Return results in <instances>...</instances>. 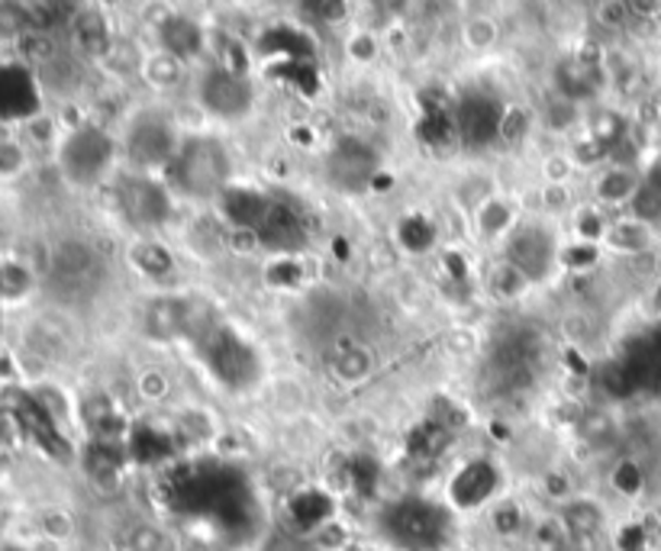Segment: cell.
<instances>
[{"label":"cell","mask_w":661,"mask_h":551,"mask_svg":"<svg viewBox=\"0 0 661 551\" xmlns=\"http://www.w3.org/2000/svg\"><path fill=\"white\" fill-rule=\"evenodd\" d=\"M229 175H233V159L223 149V142H216L210 136L185 139L175 162L165 172L172 190L185 193L190 200L220 197L229 187Z\"/></svg>","instance_id":"6da1fadb"},{"label":"cell","mask_w":661,"mask_h":551,"mask_svg":"<svg viewBox=\"0 0 661 551\" xmlns=\"http://www.w3.org/2000/svg\"><path fill=\"white\" fill-rule=\"evenodd\" d=\"M381 529L397 549L439 551L452 533V516L433 500L403 497L381 513Z\"/></svg>","instance_id":"7a4b0ae2"},{"label":"cell","mask_w":661,"mask_h":551,"mask_svg":"<svg viewBox=\"0 0 661 551\" xmlns=\"http://www.w3.org/2000/svg\"><path fill=\"white\" fill-rule=\"evenodd\" d=\"M113 139L100 126H78L59 146V165L72 184H95L113 162Z\"/></svg>","instance_id":"3957f363"},{"label":"cell","mask_w":661,"mask_h":551,"mask_svg":"<svg viewBox=\"0 0 661 551\" xmlns=\"http://www.w3.org/2000/svg\"><path fill=\"white\" fill-rule=\"evenodd\" d=\"M197 100L200 107L216 116V120H246L255 107V88L246 75H236V72H226L220 65L207 68L200 75V85H197Z\"/></svg>","instance_id":"277c9868"},{"label":"cell","mask_w":661,"mask_h":551,"mask_svg":"<svg viewBox=\"0 0 661 551\" xmlns=\"http://www.w3.org/2000/svg\"><path fill=\"white\" fill-rule=\"evenodd\" d=\"M182 142H178V133L169 120L162 116H136L129 133H126V152H129V162L136 168H146V172H169V165L175 162Z\"/></svg>","instance_id":"5b68a950"},{"label":"cell","mask_w":661,"mask_h":551,"mask_svg":"<svg viewBox=\"0 0 661 551\" xmlns=\"http://www.w3.org/2000/svg\"><path fill=\"white\" fill-rule=\"evenodd\" d=\"M556 236L539 226V223H523L510 233L507 239V262L516 265L529 280H542L549 277L552 265H556Z\"/></svg>","instance_id":"8992f818"},{"label":"cell","mask_w":661,"mask_h":551,"mask_svg":"<svg viewBox=\"0 0 661 551\" xmlns=\"http://www.w3.org/2000/svg\"><path fill=\"white\" fill-rule=\"evenodd\" d=\"M203 355L210 371L229 384V387H242L249 380H255V352L229 329H213L203 342Z\"/></svg>","instance_id":"52a82bcc"},{"label":"cell","mask_w":661,"mask_h":551,"mask_svg":"<svg viewBox=\"0 0 661 551\" xmlns=\"http://www.w3.org/2000/svg\"><path fill=\"white\" fill-rule=\"evenodd\" d=\"M120 206L136 226H162V223H169V216L175 210L172 190L142 175L120 184Z\"/></svg>","instance_id":"ba28073f"},{"label":"cell","mask_w":661,"mask_h":551,"mask_svg":"<svg viewBox=\"0 0 661 551\" xmlns=\"http://www.w3.org/2000/svg\"><path fill=\"white\" fill-rule=\"evenodd\" d=\"M500 116H503V107L487 97V93L472 91L462 93V100L456 103V113H452V123H456V136L472 146L481 149L487 142L497 139V129H500Z\"/></svg>","instance_id":"9c48e42d"},{"label":"cell","mask_w":661,"mask_h":551,"mask_svg":"<svg viewBox=\"0 0 661 551\" xmlns=\"http://www.w3.org/2000/svg\"><path fill=\"white\" fill-rule=\"evenodd\" d=\"M500 487V471L497 464L487 459H472L456 471V477L449 480V503L459 513H474L484 503H490V497Z\"/></svg>","instance_id":"30bf717a"},{"label":"cell","mask_w":661,"mask_h":551,"mask_svg":"<svg viewBox=\"0 0 661 551\" xmlns=\"http://www.w3.org/2000/svg\"><path fill=\"white\" fill-rule=\"evenodd\" d=\"M287 516L300 536H316L323 526H329L336 519V500L323 487H300L287 500Z\"/></svg>","instance_id":"8fae6325"},{"label":"cell","mask_w":661,"mask_h":551,"mask_svg":"<svg viewBox=\"0 0 661 551\" xmlns=\"http://www.w3.org/2000/svg\"><path fill=\"white\" fill-rule=\"evenodd\" d=\"M259 239H262V249L269 252L294 255L303 246V220L287 203H272L259 226Z\"/></svg>","instance_id":"7c38bea8"},{"label":"cell","mask_w":661,"mask_h":551,"mask_svg":"<svg viewBox=\"0 0 661 551\" xmlns=\"http://www.w3.org/2000/svg\"><path fill=\"white\" fill-rule=\"evenodd\" d=\"M216 200H220V213L229 223V229H259L272 206V200L265 193H259L252 187H233V184Z\"/></svg>","instance_id":"4fadbf2b"},{"label":"cell","mask_w":661,"mask_h":551,"mask_svg":"<svg viewBox=\"0 0 661 551\" xmlns=\"http://www.w3.org/2000/svg\"><path fill=\"white\" fill-rule=\"evenodd\" d=\"M159 42H162V49L172 52L175 59L190 62V59H197V55L203 52L207 33H203V26H200L194 16H188V13H169V16L159 20Z\"/></svg>","instance_id":"5bb4252c"},{"label":"cell","mask_w":661,"mask_h":551,"mask_svg":"<svg viewBox=\"0 0 661 551\" xmlns=\"http://www.w3.org/2000/svg\"><path fill=\"white\" fill-rule=\"evenodd\" d=\"M190 326V306L178 297H155L146 310V333L159 342L178 339L182 333H188Z\"/></svg>","instance_id":"9a60e30c"},{"label":"cell","mask_w":661,"mask_h":551,"mask_svg":"<svg viewBox=\"0 0 661 551\" xmlns=\"http://www.w3.org/2000/svg\"><path fill=\"white\" fill-rule=\"evenodd\" d=\"M552 88L559 97H565L571 103H584L597 93V65L584 62V59H565L556 65L552 72Z\"/></svg>","instance_id":"2e32d148"},{"label":"cell","mask_w":661,"mask_h":551,"mask_svg":"<svg viewBox=\"0 0 661 551\" xmlns=\"http://www.w3.org/2000/svg\"><path fill=\"white\" fill-rule=\"evenodd\" d=\"M559 519H562L568 536H574V539H581V542H587V546H590V542L603 533V526H607L603 506H600L597 500H590V497H571L568 503H562Z\"/></svg>","instance_id":"e0dca14e"},{"label":"cell","mask_w":661,"mask_h":551,"mask_svg":"<svg viewBox=\"0 0 661 551\" xmlns=\"http://www.w3.org/2000/svg\"><path fill=\"white\" fill-rule=\"evenodd\" d=\"M72 39L91 59H107L113 52V46H116L113 29H110L107 16L100 10H85V13L72 16Z\"/></svg>","instance_id":"ac0fdd59"},{"label":"cell","mask_w":661,"mask_h":551,"mask_svg":"<svg viewBox=\"0 0 661 551\" xmlns=\"http://www.w3.org/2000/svg\"><path fill=\"white\" fill-rule=\"evenodd\" d=\"M600 246L616 255H646L656 246V233H652V226H646L639 220H620V223L607 226Z\"/></svg>","instance_id":"d6986e66"},{"label":"cell","mask_w":661,"mask_h":551,"mask_svg":"<svg viewBox=\"0 0 661 551\" xmlns=\"http://www.w3.org/2000/svg\"><path fill=\"white\" fill-rule=\"evenodd\" d=\"M329 168H333V178L339 184H346V178H352V187L365 178L375 175V155L365 149V142H342L333 159H329Z\"/></svg>","instance_id":"ffe728a7"},{"label":"cell","mask_w":661,"mask_h":551,"mask_svg":"<svg viewBox=\"0 0 661 551\" xmlns=\"http://www.w3.org/2000/svg\"><path fill=\"white\" fill-rule=\"evenodd\" d=\"M139 72H142L146 85H149V88H155V91H175V88L185 82V62H182V59H175V55H172V52H165V49L149 52V55L142 59Z\"/></svg>","instance_id":"44dd1931"},{"label":"cell","mask_w":661,"mask_h":551,"mask_svg":"<svg viewBox=\"0 0 661 551\" xmlns=\"http://www.w3.org/2000/svg\"><path fill=\"white\" fill-rule=\"evenodd\" d=\"M333 374L342 384H362L375 374V355L369 346L362 342H346L342 349H336L333 355Z\"/></svg>","instance_id":"7402d4cb"},{"label":"cell","mask_w":661,"mask_h":551,"mask_svg":"<svg viewBox=\"0 0 661 551\" xmlns=\"http://www.w3.org/2000/svg\"><path fill=\"white\" fill-rule=\"evenodd\" d=\"M639 187H643V175H636L629 168H610L597 178L594 193L600 203H629Z\"/></svg>","instance_id":"603a6c76"},{"label":"cell","mask_w":661,"mask_h":551,"mask_svg":"<svg viewBox=\"0 0 661 551\" xmlns=\"http://www.w3.org/2000/svg\"><path fill=\"white\" fill-rule=\"evenodd\" d=\"M36 287V275L20 259L0 262V303H23Z\"/></svg>","instance_id":"cb8c5ba5"},{"label":"cell","mask_w":661,"mask_h":551,"mask_svg":"<svg viewBox=\"0 0 661 551\" xmlns=\"http://www.w3.org/2000/svg\"><path fill=\"white\" fill-rule=\"evenodd\" d=\"M529 284H533L529 277L503 259V262H497V265L490 268V275H487V293H490L494 300H500V303H510V300L523 297V293L529 290Z\"/></svg>","instance_id":"d4e9b609"},{"label":"cell","mask_w":661,"mask_h":551,"mask_svg":"<svg viewBox=\"0 0 661 551\" xmlns=\"http://www.w3.org/2000/svg\"><path fill=\"white\" fill-rule=\"evenodd\" d=\"M513 223H516V210H513V203H510L507 197H487V200L481 203V210H477V229H481V236H487V239L510 233Z\"/></svg>","instance_id":"484cf974"},{"label":"cell","mask_w":661,"mask_h":551,"mask_svg":"<svg viewBox=\"0 0 661 551\" xmlns=\"http://www.w3.org/2000/svg\"><path fill=\"white\" fill-rule=\"evenodd\" d=\"M262 52H282L284 62H307L313 46H310V36L284 26V29H272L262 36Z\"/></svg>","instance_id":"4316f807"},{"label":"cell","mask_w":661,"mask_h":551,"mask_svg":"<svg viewBox=\"0 0 661 551\" xmlns=\"http://www.w3.org/2000/svg\"><path fill=\"white\" fill-rule=\"evenodd\" d=\"M626 136H629V123H626L616 110H597V113L587 120V139L600 142L607 152H610L616 142H623Z\"/></svg>","instance_id":"83f0119b"},{"label":"cell","mask_w":661,"mask_h":551,"mask_svg":"<svg viewBox=\"0 0 661 551\" xmlns=\"http://www.w3.org/2000/svg\"><path fill=\"white\" fill-rule=\"evenodd\" d=\"M129 259L146 277H165L175 272V259L162 242H136Z\"/></svg>","instance_id":"f1b7e54d"},{"label":"cell","mask_w":661,"mask_h":551,"mask_svg":"<svg viewBox=\"0 0 661 551\" xmlns=\"http://www.w3.org/2000/svg\"><path fill=\"white\" fill-rule=\"evenodd\" d=\"M91 268H95V252H91V246L68 239V242H62V246L55 249V272H62V275L68 277H82L88 275Z\"/></svg>","instance_id":"f546056e"},{"label":"cell","mask_w":661,"mask_h":551,"mask_svg":"<svg viewBox=\"0 0 661 551\" xmlns=\"http://www.w3.org/2000/svg\"><path fill=\"white\" fill-rule=\"evenodd\" d=\"M574 429L587 446H607L616 436V423L607 410H584Z\"/></svg>","instance_id":"4dcf8cb0"},{"label":"cell","mask_w":661,"mask_h":551,"mask_svg":"<svg viewBox=\"0 0 661 551\" xmlns=\"http://www.w3.org/2000/svg\"><path fill=\"white\" fill-rule=\"evenodd\" d=\"M497 39H500V29H497L494 16H487V13L469 16V20L462 23V42H465L472 52H487V49H494Z\"/></svg>","instance_id":"1f68e13d"},{"label":"cell","mask_w":661,"mask_h":551,"mask_svg":"<svg viewBox=\"0 0 661 551\" xmlns=\"http://www.w3.org/2000/svg\"><path fill=\"white\" fill-rule=\"evenodd\" d=\"M397 239L407 252H426L436 242V226L426 216H407L397 229Z\"/></svg>","instance_id":"d6a6232c"},{"label":"cell","mask_w":661,"mask_h":551,"mask_svg":"<svg viewBox=\"0 0 661 551\" xmlns=\"http://www.w3.org/2000/svg\"><path fill=\"white\" fill-rule=\"evenodd\" d=\"M577 120H581V107L565 100V97H559V93H552L546 100V107H542V126L549 133H568V129L577 126Z\"/></svg>","instance_id":"836d02e7"},{"label":"cell","mask_w":661,"mask_h":551,"mask_svg":"<svg viewBox=\"0 0 661 551\" xmlns=\"http://www.w3.org/2000/svg\"><path fill=\"white\" fill-rule=\"evenodd\" d=\"M529 129H533V116H529L526 107H520V103L503 107L500 129H497V139H500V142H507V146H520V142H526Z\"/></svg>","instance_id":"e575fe53"},{"label":"cell","mask_w":661,"mask_h":551,"mask_svg":"<svg viewBox=\"0 0 661 551\" xmlns=\"http://www.w3.org/2000/svg\"><path fill=\"white\" fill-rule=\"evenodd\" d=\"M169 536L155 523H136L126 533V551H169Z\"/></svg>","instance_id":"d590c367"},{"label":"cell","mask_w":661,"mask_h":551,"mask_svg":"<svg viewBox=\"0 0 661 551\" xmlns=\"http://www.w3.org/2000/svg\"><path fill=\"white\" fill-rule=\"evenodd\" d=\"M629 210H633V220L646 223V226H656L661 223V190L659 187H649L643 181V187L636 190V197L629 200Z\"/></svg>","instance_id":"8d00e7d4"},{"label":"cell","mask_w":661,"mask_h":551,"mask_svg":"<svg viewBox=\"0 0 661 551\" xmlns=\"http://www.w3.org/2000/svg\"><path fill=\"white\" fill-rule=\"evenodd\" d=\"M29 152L20 139H0V181H10L26 172Z\"/></svg>","instance_id":"74e56055"},{"label":"cell","mask_w":661,"mask_h":551,"mask_svg":"<svg viewBox=\"0 0 661 551\" xmlns=\"http://www.w3.org/2000/svg\"><path fill=\"white\" fill-rule=\"evenodd\" d=\"M136 390H139V397H142L146 403H162V400L172 393V380H169L165 371L146 367V371L136 377Z\"/></svg>","instance_id":"f35d334b"},{"label":"cell","mask_w":661,"mask_h":551,"mask_svg":"<svg viewBox=\"0 0 661 551\" xmlns=\"http://www.w3.org/2000/svg\"><path fill=\"white\" fill-rule=\"evenodd\" d=\"M39 529H42V536H46L49 542H65V539H72V533H75V519H72L68 510L52 506V510H46V513L39 516Z\"/></svg>","instance_id":"ab89813d"},{"label":"cell","mask_w":661,"mask_h":551,"mask_svg":"<svg viewBox=\"0 0 661 551\" xmlns=\"http://www.w3.org/2000/svg\"><path fill=\"white\" fill-rule=\"evenodd\" d=\"M613 487L623 493V497H636L643 493L646 487V474H643V464L633 459H623L613 467Z\"/></svg>","instance_id":"60d3db41"},{"label":"cell","mask_w":661,"mask_h":551,"mask_svg":"<svg viewBox=\"0 0 661 551\" xmlns=\"http://www.w3.org/2000/svg\"><path fill=\"white\" fill-rule=\"evenodd\" d=\"M490 526L503 539L516 536L523 529V510H520V503H500V506H494L490 510Z\"/></svg>","instance_id":"b9f144b4"},{"label":"cell","mask_w":661,"mask_h":551,"mask_svg":"<svg viewBox=\"0 0 661 551\" xmlns=\"http://www.w3.org/2000/svg\"><path fill=\"white\" fill-rule=\"evenodd\" d=\"M307 275V268L294 259V255H282L272 268H269V284L272 287H297Z\"/></svg>","instance_id":"7bdbcfd3"},{"label":"cell","mask_w":661,"mask_h":551,"mask_svg":"<svg viewBox=\"0 0 661 551\" xmlns=\"http://www.w3.org/2000/svg\"><path fill=\"white\" fill-rule=\"evenodd\" d=\"M594 13H597V23H600L603 29H623V26L633 23V3H616V0H610V3H597Z\"/></svg>","instance_id":"ee69618b"},{"label":"cell","mask_w":661,"mask_h":551,"mask_svg":"<svg viewBox=\"0 0 661 551\" xmlns=\"http://www.w3.org/2000/svg\"><path fill=\"white\" fill-rule=\"evenodd\" d=\"M346 52H349L352 62H359V65H372L381 52L378 36H375V33H356V36L346 42Z\"/></svg>","instance_id":"f6af8a7d"},{"label":"cell","mask_w":661,"mask_h":551,"mask_svg":"<svg viewBox=\"0 0 661 551\" xmlns=\"http://www.w3.org/2000/svg\"><path fill=\"white\" fill-rule=\"evenodd\" d=\"M442 342H446V352H449V355H474L477 346H481L477 333L469 329V326H456V329H449Z\"/></svg>","instance_id":"bcb514c9"},{"label":"cell","mask_w":661,"mask_h":551,"mask_svg":"<svg viewBox=\"0 0 661 551\" xmlns=\"http://www.w3.org/2000/svg\"><path fill=\"white\" fill-rule=\"evenodd\" d=\"M300 10L310 13L320 23H342L346 13H349V3H342V0H316V3H303Z\"/></svg>","instance_id":"7dc6e473"},{"label":"cell","mask_w":661,"mask_h":551,"mask_svg":"<svg viewBox=\"0 0 661 551\" xmlns=\"http://www.w3.org/2000/svg\"><path fill=\"white\" fill-rule=\"evenodd\" d=\"M607 226H610V223H607L600 213H594V210H584V213L577 216V233H581V239H584V242L600 246V242H603Z\"/></svg>","instance_id":"c3c4849f"},{"label":"cell","mask_w":661,"mask_h":551,"mask_svg":"<svg viewBox=\"0 0 661 551\" xmlns=\"http://www.w3.org/2000/svg\"><path fill=\"white\" fill-rule=\"evenodd\" d=\"M597 255H600V246L581 242V246H571V249L562 252V262H565L568 268H574V272H584V268H590L597 262Z\"/></svg>","instance_id":"681fc988"},{"label":"cell","mask_w":661,"mask_h":551,"mask_svg":"<svg viewBox=\"0 0 661 551\" xmlns=\"http://www.w3.org/2000/svg\"><path fill=\"white\" fill-rule=\"evenodd\" d=\"M313 542H316V546H320L323 551L346 549V546H349V529H346L339 519H333L329 526H323V529L313 536Z\"/></svg>","instance_id":"f907efd6"},{"label":"cell","mask_w":661,"mask_h":551,"mask_svg":"<svg viewBox=\"0 0 661 551\" xmlns=\"http://www.w3.org/2000/svg\"><path fill=\"white\" fill-rule=\"evenodd\" d=\"M226 246H229V252H236V255H249V252H259V249H262V239H259V229H229Z\"/></svg>","instance_id":"816d5d0a"},{"label":"cell","mask_w":661,"mask_h":551,"mask_svg":"<svg viewBox=\"0 0 661 551\" xmlns=\"http://www.w3.org/2000/svg\"><path fill=\"white\" fill-rule=\"evenodd\" d=\"M571 155H574V162H577V165H597V162L610 159V152H607V149H603L600 142L587 139V136H584V139H581V142L574 146V152H571Z\"/></svg>","instance_id":"f5cc1de1"},{"label":"cell","mask_w":661,"mask_h":551,"mask_svg":"<svg viewBox=\"0 0 661 551\" xmlns=\"http://www.w3.org/2000/svg\"><path fill=\"white\" fill-rule=\"evenodd\" d=\"M568 203H571V190L565 184H546L542 187V206L546 210H565Z\"/></svg>","instance_id":"db71d44e"},{"label":"cell","mask_w":661,"mask_h":551,"mask_svg":"<svg viewBox=\"0 0 661 551\" xmlns=\"http://www.w3.org/2000/svg\"><path fill=\"white\" fill-rule=\"evenodd\" d=\"M542 487H546V493L552 497V500H559V503H568L571 500V484H568L565 474H546V480H542Z\"/></svg>","instance_id":"11a10c76"},{"label":"cell","mask_w":661,"mask_h":551,"mask_svg":"<svg viewBox=\"0 0 661 551\" xmlns=\"http://www.w3.org/2000/svg\"><path fill=\"white\" fill-rule=\"evenodd\" d=\"M29 136H33V142H36V146H49V142H52V136H55L52 120H49V116H36V120L29 123Z\"/></svg>","instance_id":"9f6ffc18"},{"label":"cell","mask_w":661,"mask_h":551,"mask_svg":"<svg viewBox=\"0 0 661 551\" xmlns=\"http://www.w3.org/2000/svg\"><path fill=\"white\" fill-rule=\"evenodd\" d=\"M646 549V529L643 526H626L620 536V551H643Z\"/></svg>","instance_id":"6f0895ef"},{"label":"cell","mask_w":661,"mask_h":551,"mask_svg":"<svg viewBox=\"0 0 661 551\" xmlns=\"http://www.w3.org/2000/svg\"><path fill=\"white\" fill-rule=\"evenodd\" d=\"M546 172H549V184H565L568 172H571V162H568L565 155H556V159H549Z\"/></svg>","instance_id":"680465c9"},{"label":"cell","mask_w":661,"mask_h":551,"mask_svg":"<svg viewBox=\"0 0 661 551\" xmlns=\"http://www.w3.org/2000/svg\"><path fill=\"white\" fill-rule=\"evenodd\" d=\"M546 551H587V542H581V539H574V536H562V539H556L552 546Z\"/></svg>","instance_id":"91938a15"},{"label":"cell","mask_w":661,"mask_h":551,"mask_svg":"<svg viewBox=\"0 0 661 551\" xmlns=\"http://www.w3.org/2000/svg\"><path fill=\"white\" fill-rule=\"evenodd\" d=\"M643 181L649 184V187H659L661 190V155L656 159V162H652V165H649V172H646V178H643Z\"/></svg>","instance_id":"94428289"},{"label":"cell","mask_w":661,"mask_h":551,"mask_svg":"<svg viewBox=\"0 0 661 551\" xmlns=\"http://www.w3.org/2000/svg\"><path fill=\"white\" fill-rule=\"evenodd\" d=\"M656 310H659V316H661V284H659V290H656Z\"/></svg>","instance_id":"6125c7cd"},{"label":"cell","mask_w":661,"mask_h":551,"mask_svg":"<svg viewBox=\"0 0 661 551\" xmlns=\"http://www.w3.org/2000/svg\"><path fill=\"white\" fill-rule=\"evenodd\" d=\"M462 551H469V549H462Z\"/></svg>","instance_id":"be15d7a7"}]
</instances>
